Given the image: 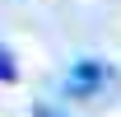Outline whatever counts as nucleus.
Instances as JSON below:
<instances>
[{
	"label": "nucleus",
	"instance_id": "nucleus-2",
	"mask_svg": "<svg viewBox=\"0 0 121 117\" xmlns=\"http://www.w3.org/2000/svg\"><path fill=\"white\" fill-rule=\"evenodd\" d=\"M19 80V61H14V52L0 42V84H14Z\"/></svg>",
	"mask_w": 121,
	"mask_h": 117
},
{
	"label": "nucleus",
	"instance_id": "nucleus-1",
	"mask_svg": "<svg viewBox=\"0 0 121 117\" xmlns=\"http://www.w3.org/2000/svg\"><path fill=\"white\" fill-rule=\"evenodd\" d=\"M107 84H112V66L84 56V61L70 66V75H65V84H60V89H65L70 98H93V94H103Z\"/></svg>",
	"mask_w": 121,
	"mask_h": 117
},
{
	"label": "nucleus",
	"instance_id": "nucleus-3",
	"mask_svg": "<svg viewBox=\"0 0 121 117\" xmlns=\"http://www.w3.org/2000/svg\"><path fill=\"white\" fill-rule=\"evenodd\" d=\"M37 117H60V112H56V108H37Z\"/></svg>",
	"mask_w": 121,
	"mask_h": 117
}]
</instances>
